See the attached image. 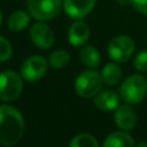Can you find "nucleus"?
<instances>
[{"label":"nucleus","mask_w":147,"mask_h":147,"mask_svg":"<svg viewBox=\"0 0 147 147\" xmlns=\"http://www.w3.org/2000/svg\"><path fill=\"white\" fill-rule=\"evenodd\" d=\"M23 91L22 76L14 70H5L0 72V100L14 101Z\"/></svg>","instance_id":"nucleus-4"},{"label":"nucleus","mask_w":147,"mask_h":147,"mask_svg":"<svg viewBox=\"0 0 147 147\" xmlns=\"http://www.w3.org/2000/svg\"><path fill=\"white\" fill-rule=\"evenodd\" d=\"M24 118L18 109L9 105H0V144L13 146L22 138Z\"/></svg>","instance_id":"nucleus-1"},{"label":"nucleus","mask_w":147,"mask_h":147,"mask_svg":"<svg viewBox=\"0 0 147 147\" xmlns=\"http://www.w3.org/2000/svg\"><path fill=\"white\" fill-rule=\"evenodd\" d=\"M79 59L84 65H86L87 68H91V69L96 68L101 61L99 51L92 45H86V46H83L80 48Z\"/></svg>","instance_id":"nucleus-14"},{"label":"nucleus","mask_w":147,"mask_h":147,"mask_svg":"<svg viewBox=\"0 0 147 147\" xmlns=\"http://www.w3.org/2000/svg\"><path fill=\"white\" fill-rule=\"evenodd\" d=\"M102 145L105 147H132L136 144L134 139L131 134L127 133V131L121 130L108 134Z\"/></svg>","instance_id":"nucleus-13"},{"label":"nucleus","mask_w":147,"mask_h":147,"mask_svg":"<svg viewBox=\"0 0 147 147\" xmlns=\"http://www.w3.org/2000/svg\"><path fill=\"white\" fill-rule=\"evenodd\" d=\"M48 62L40 55H32L24 60L21 67V76L24 80L32 83L40 79L47 71Z\"/></svg>","instance_id":"nucleus-7"},{"label":"nucleus","mask_w":147,"mask_h":147,"mask_svg":"<svg viewBox=\"0 0 147 147\" xmlns=\"http://www.w3.org/2000/svg\"><path fill=\"white\" fill-rule=\"evenodd\" d=\"M101 76H102L103 84L108 86H114L117 83H119L122 78V69L115 62H109L103 65Z\"/></svg>","instance_id":"nucleus-15"},{"label":"nucleus","mask_w":147,"mask_h":147,"mask_svg":"<svg viewBox=\"0 0 147 147\" xmlns=\"http://www.w3.org/2000/svg\"><path fill=\"white\" fill-rule=\"evenodd\" d=\"M90 37V29L86 23L82 21L74 22L68 30V40L72 46H83L87 42Z\"/></svg>","instance_id":"nucleus-12"},{"label":"nucleus","mask_w":147,"mask_h":147,"mask_svg":"<svg viewBox=\"0 0 147 147\" xmlns=\"http://www.w3.org/2000/svg\"><path fill=\"white\" fill-rule=\"evenodd\" d=\"M137 146L138 147H147V142H139V144H137Z\"/></svg>","instance_id":"nucleus-23"},{"label":"nucleus","mask_w":147,"mask_h":147,"mask_svg":"<svg viewBox=\"0 0 147 147\" xmlns=\"http://www.w3.org/2000/svg\"><path fill=\"white\" fill-rule=\"evenodd\" d=\"M131 6L138 13L147 16V0H131Z\"/></svg>","instance_id":"nucleus-21"},{"label":"nucleus","mask_w":147,"mask_h":147,"mask_svg":"<svg viewBox=\"0 0 147 147\" xmlns=\"http://www.w3.org/2000/svg\"><path fill=\"white\" fill-rule=\"evenodd\" d=\"M103 80L101 72L88 69L80 72L75 80V91L82 98H92L100 92Z\"/></svg>","instance_id":"nucleus-3"},{"label":"nucleus","mask_w":147,"mask_h":147,"mask_svg":"<svg viewBox=\"0 0 147 147\" xmlns=\"http://www.w3.org/2000/svg\"><path fill=\"white\" fill-rule=\"evenodd\" d=\"M1 23H2V13L0 10V25H1Z\"/></svg>","instance_id":"nucleus-24"},{"label":"nucleus","mask_w":147,"mask_h":147,"mask_svg":"<svg viewBox=\"0 0 147 147\" xmlns=\"http://www.w3.org/2000/svg\"><path fill=\"white\" fill-rule=\"evenodd\" d=\"M93 102L101 111H113L119 106V95L111 90L101 91L94 95Z\"/></svg>","instance_id":"nucleus-11"},{"label":"nucleus","mask_w":147,"mask_h":147,"mask_svg":"<svg viewBox=\"0 0 147 147\" xmlns=\"http://www.w3.org/2000/svg\"><path fill=\"white\" fill-rule=\"evenodd\" d=\"M70 61V53L64 49H57L53 52L48 59V63L52 68L61 69L64 68Z\"/></svg>","instance_id":"nucleus-17"},{"label":"nucleus","mask_w":147,"mask_h":147,"mask_svg":"<svg viewBox=\"0 0 147 147\" xmlns=\"http://www.w3.org/2000/svg\"><path fill=\"white\" fill-rule=\"evenodd\" d=\"M30 16L31 15H29L24 10H16V11L11 13L7 21L9 30H11L14 32L23 31L30 22Z\"/></svg>","instance_id":"nucleus-16"},{"label":"nucleus","mask_w":147,"mask_h":147,"mask_svg":"<svg viewBox=\"0 0 147 147\" xmlns=\"http://www.w3.org/2000/svg\"><path fill=\"white\" fill-rule=\"evenodd\" d=\"M26 7L37 21H49L60 13L62 0H26Z\"/></svg>","instance_id":"nucleus-5"},{"label":"nucleus","mask_w":147,"mask_h":147,"mask_svg":"<svg viewBox=\"0 0 147 147\" xmlns=\"http://www.w3.org/2000/svg\"><path fill=\"white\" fill-rule=\"evenodd\" d=\"M30 37L33 44L41 49L51 48L55 40L52 29L46 23H44V21L34 23L30 28Z\"/></svg>","instance_id":"nucleus-8"},{"label":"nucleus","mask_w":147,"mask_h":147,"mask_svg":"<svg viewBox=\"0 0 147 147\" xmlns=\"http://www.w3.org/2000/svg\"><path fill=\"white\" fill-rule=\"evenodd\" d=\"M96 139L88 133H80L75 136L69 142L70 147H98Z\"/></svg>","instance_id":"nucleus-18"},{"label":"nucleus","mask_w":147,"mask_h":147,"mask_svg":"<svg viewBox=\"0 0 147 147\" xmlns=\"http://www.w3.org/2000/svg\"><path fill=\"white\" fill-rule=\"evenodd\" d=\"M11 53L13 49L10 42L2 36H0V62H5L8 59H10Z\"/></svg>","instance_id":"nucleus-20"},{"label":"nucleus","mask_w":147,"mask_h":147,"mask_svg":"<svg viewBox=\"0 0 147 147\" xmlns=\"http://www.w3.org/2000/svg\"><path fill=\"white\" fill-rule=\"evenodd\" d=\"M146 38H147V37H146Z\"/></svg>","instance_id":"nucleus-25"},{"label":"nucleus","mask_w":147,"mask_h":147,"mask_svg":"<svg viewBox=\"0 0 147 147\" xmlns=\"http://www.w3.org/2000/svg\"><path fill=\"white\" fill-rule=\"evenodd\" d=\"M136 44L127 34H119L108 44V55L115 62H125L134 53Z\"/></svg>","instance_id":"nucleus-6"},{"label":"nucleus","mask_w":147,"mask_h":147,"mask_svg":"<svg viewBox=\"0 0 147 147\" xmlns=\"http://www.w3.org/2000/svg\"><path fill=\"white\" fill-rule=\"evenodd\" d=\"M96 0H64L63 8L68 16L80 20L87 16L94 8Z\"/></svg>","instance_id":"nucleus-10"},{"label":"nucleus","mask_w":147,"mask_h":147,"mask_svg":"<svg viewBox=\"0 0 147 147\" xmlns=\"http://www.w3.org/2000/svg\"><path fill=\"white\" fill-rule=\"evenodd\" d=\"M117 2L122 6H126V5H131V0H117Z\"/></svg>","instance_id":"nucleus-22"},{"label":"nucleus","mask_w":147,"mask_h":147,"mask_svg":"<svg viewBox=\"0 0 147 147\" xmlns=\"http://www.w3.org/2000/svg\"><path fill=\"white\" fill-rule=\"evenodd\" d=\"M133 67L139 72H147V49L139 52L133 59Z\"/></svg>","instance_id":"nucleus-19"},{"label":"nucleus","mask_w":147,"mask_h":147,"mask_svg":"<svg viewBox=\"0 0 147 147\" xmlns=\"http://www.w3.org/2000/svg\"><path fill=\"white\" fill-rule=\"evenodd\" d=\"M115 124L124 131H131L138 123V114L131 103L121 105L116 108L114 114Z\"/></svg>","instance_id":"nucleus-9"},{"label":"nucleus","mask_w":147,"mask_h":147,"mask_svg":"<svg viewBox=\"0 0 147 147\" xmlns=\"http://www.w3.org/2000/svg\"><path fill=\"white\" fill-rule=\"evenodd\" d=\"M146 94L147 79L140 74L129 76L119 86V95L126 103L138 105L145 99Z\"/></svg>","instance_id":"nucleus-2"}]
</instances>
